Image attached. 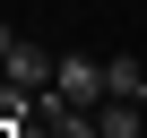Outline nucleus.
<instances>
[{"mask_svg": "<svg viewBox=\"0 0 147 138\" xmlns=\"http://www.w3.org/2000/svg\"><path fill=\"white\" fill-rule=\"evenodd\" d=\"M78 112H104V95H113V78H104V60H87V52H61V78H52Z\"/></svg>", "mask_w": 147, "mask_h": 138, "instance_id": "nucleus-1", "label": "nucleus"}, {"mask_svg": "<svg viewBox=\"0 0 147 138\" xmlns=\"http://www.w3.org/2000/svg\"><path fill=\"white\" fill-rule=\"evenodd\" d=\"M0 78H9V86H35V95H43V86L61 78V52H43V43H18V52H9V69H0Z\"/></svg>", "mask_w": 147, "mask_h": 138, "instance_id": "nucleus-2", "label": "nucleus"}, {"mask_svg": "<svg viewBox=\"0 0 147 138\" xmlns=\"http://www.w3.org/2000/svg\"><path fill=\"white\" fill-rule=\"evenodd\" d=\"M104 78H113V95H104V104H147V60L113 52V60H104Z\"/></svg>", "mask_w": 147, "mask_h": 138, "instance_id": "nucleus-3", "label": "nucleus"}, {"mask_svg": "<svg viewBox=\"0 0 147 138\" xmlns=\"http://www.w3.org/2000/svg\"><path fill=\"white\" fill-rule=\"evenodd\" d=\"M18 43H26V35H18V26H0V69H9V52H18Z\"/></svg>", "mask_w": 147, "mask_h": 138, "instance_id": "nucleus-4", "label": "nucleus"}, {"mask_svg": "<svg viewBox=\"0 0 147 138\" xmlns=\"http://www.w3.org/2000/svg\"><path fill=\"white\" fill-rule=\"evenodd\" d=\"M0 138H26V121H0Z\"/></svg>", "mask_w": 147, "mask_h": 138, "instance_id": "nucleus-5", "label": "nucleus"}]
</instances>
